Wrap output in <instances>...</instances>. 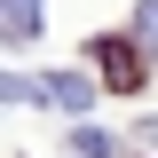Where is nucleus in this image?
<instances>
[{"label":"nucleus","mask_w":158,"mask_h":158,"mask_svg":"<svg viewBox=\"0 0 158 158\" xmlns=\"http://www.w3.org/2000/svg\"><path fill=\"white\" fill-rule=\"evenodd\" d=\"M95 63H103V79H111L118 95H135V87H142V63H135V40H95Z\"/></svg>","instance_id":"obj_1"},{"label":"nucleus","mask_w":158,"mask_h":158,"mask_svg":"<svg viewBox=\"0 0 158 158\" xmlns=\"http://www.w3.org/2000/svg\"><path fill=\"white\" fill-rule=\"evenodd\" d=\"M40 95H48V103H63V111H95V87H87V79H71V71L40 79Z\"/></svg>","instance_id":"obj_2"},{"label":"nucleus","mask_w":158,"mask_h":158,"mask_svg":"<svg viewBox=\"0 0 158 158\" xmlns=\"http://www.w3.org/2000/svg\"><path fill=\"white\" fill-rule=\"evenodd\" d=\"M40 40V0H8V48H32Z\"/></svg>","instance_id":"obj_3"},{"label":"nucleus","mask_w":158,"mask_h":158,"mask_svg":"<svg viewBox=\"0 0 158 158\" xmlns=\"http://www.w3.org/2000/svg\"><path fill=\"white\" fill-rule=\"evenodd\" d=\"M71 150H79V158H111V135H103V127H79Z\"/></svg>","instance_id":"obj_4"},{"label":"nucleus","mask_w":158,"mask_h":158,"mask_svg":"<svg viewBox=\"0 0 158 158\" xmlns=\"http://www.w3.org/2000/svg\"><path fill=\"white\" fill-rule=\"evenodd\" d=\"M135 40H142V48H158V0H142V8H135Z\"/></svg>","instance_id":"obj_5"},{"label":"nucleus","mask_w":158,"mask_h":158,"mask_svg":"<svg viewBox=\"0 0 158 158\" xmlns=\"http://www.w3.org/2000/svg\"><path fill=\"white\" fill-rule=\"evenodd\" d=\"M8 103H48V95H40V79H24V71H8Z\"/></svg>","instance_id":"obj_6"}]
</instances>
